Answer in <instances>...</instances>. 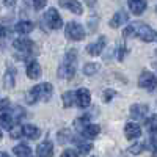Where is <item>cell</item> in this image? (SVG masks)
<instances>
[{
	"mask_svg": "<svg viewBox=\"0 0 157 157\" xmlns=\"http://www.w3.org/2000/svg\"><path fill=\"white\" fill-rule=\"evenodd\" d=\"M75 71H77V52L71 50L66 54V57H64V61L58 68L57 74H58L60 78H63V80H71L75 74Z\"/></svg>",
	"mask_w": 157,
	"mask_h": 157,
	"instance_id": "1",
	"label": "cell"
},
{
	"mask_svg": "<svg viewBox=\"0 0 157 157\" xmlns=\"http://www.w3.org/2000/svg\"><path fill=\"white\" fill-rule=\"evenodd\" d=\"M134 36H138L141 41L145 43H152L155 41V32L146 24H134Z\"/></svg>",
	"mask_w": 157,
	"mask_h": 157,
	"instance_id": "2",
	"label": "cell"
},
{
	"mask_svg": "<svg viewBox=\"0 0 157 157\" xmlns=\"http://www.w3.org/2000/svg\"><path fill=\"white\" fill-rule=\"evenodd\" d=\"M44 24L50 30H60L63 27V21H61V16L58 14V11L55 8H49L44 14Z\"/></svg>",
	"mask_w": 157,
	"mask_h": 157,
	"instance_id": "3",
	"label": "cell"
},
{
	"mask_svg": "<svg viewBox=\"0 0 157 157\" xmlns=\"http://www.w3.org/2000/svg\"><path fill=\"white\" fill-rule=\"evenodd\" d=\"M64 33H66V38L71 39V41H82L85 38V29L82 27L80 24L77 22H69L66 24V27H64Z\"/></svg>",
	"mask_w": 157,
	"mask_h": 157,
	"instance_id": "4",
	"label": "cell"
},
{
	"mask_svg": "<svg viewBox=\"0 0 157 157\" xmlns=\"http://www.w3.org/2000/svg\"><path fill=\"white\" fill-rule=\"evenodd\" d=\"M13 46H14V49L17 52H21L24 55H32L33 49H35V43L29 38H17L16 41L13 43Z\"/></svg>",
	"mask_w": 157,
	"mask_h": 157,
	"instance_id": "5",
	"label": "cell"
},
{
	"mask_svg": "<svg viewBox=\"0 0 157 157\" xmlns=\"http://www.w3.org/2000/svg\"><path fill=\"white\" fill-rule=\"evenodd\" d=\"M138 86L140 88H145L148 91H152L155 88V77L152 72L149 71H143L138 77Z\"/></svg>",
	"mask_w": 157,
	"mask_h": 157,
	"instance_id": "6",
	"label": "cell"
},
{
	"mask_svg": "<svg viewBox=\"0 0 157 157\" xmlns=\"http://www.w3.org/2000/svg\"><path fill=\"white\" fill-rule=\"evenodd\" d=\"M74 96H75V104L80 109H86L90 104H91V94H90V91L86 90V88H78L75 93H74Z\"/></svg>",
	"mask_w": 157,
	"mask_h": 157,
	"instance_id": "7",
	"label": "cell"
},
{
	"mask_svg": "<svg viewBox=\"0 0 157 157\" xmlns=\"http://www.w3.org/2000/svg\"><path fill=\"white\" fill-rule=\"evenodd\" d=\"M58 3H60L61 8L69 10L71 13H74L77 16L83 14V6H82L80 2H77V0H58Z\"/></svg>",
	"mask_w": 157,
	"mask_h": 157,
	"instance_id": "8",
	"label": "cell"
},
{
	"mask_svg": "<svg viewBox=\"0 0 157 157\" xmlns=\"http://www.w3.org/2000/svg\"><path fill=\"white\" fill-rule=\"evenodd\" d=\"M148 112H149L148 105H143V104H134V105L130 107V116L137 121L145 120V118L148 116Z\"/></svg>",
	"mask_w": 157,
	"mask_h": 157,
	"instance_id": "9",
	"label": "cell"
},
{
	"mask_svg": "<svg viewBox=\"0 0 157 157\" xmlns=\"http://www.w3.org/2000/svg\"><path fill=\"white\" fill-rule=\"evenodd\" d=\"M129 21V14L124 11V10H120V11H116L115 14L112 16L110 19V27L112 29H118V27H121L123 24H126Z\"/></svg>",
	"mask_w": 157,
	"mask_h": 157,
	"instance_id": "10",
	"label": "cell"
},
{
	"mask_svg": "<svg viewBox=\"0 0 157 157\" xmlns=\"http://www.w3.org/2000/svg\"><path fill=\"white\" fill-rule=\"evenodd\" d=\"M124 134L127 140H135L141 135V127L137 123H127L124 127Z\"/></svg>",
	"mask_w": 157,
	"mask_h": 157,
	"instance_id": "11",
	"label": "cell"
},
{
	"mask_svg": "<svg viewBox=\"0 0 157 157\" xmlns=\"http://www.w3.org/2000/svg\"><path fill=\"white\" fill-rule=\"evenodd\" d=\"M127 5H129L130 11H132L135 16H140L141 13L146 10L148 2H146V0H127Z\"/></svg>",
	"mask_w": 157,
	"mask_h": 157,
	"instance_id": "12",
	"label": "cell"
},
{
	"mask_svg": "<svg viewBox=\"0 0 157 157\" xmlns=\"http://www.w3.org/2000/svg\"><path fill=\"white\" fill-rule=\"evenodd\" d=\"M104 47H105V38L101 36L96 43H91V44L86 47V50H88L90 55L96 57V55H101V52L104 50Z\"/></svg>",
	"mask_w": 157,
	"mask_h": 157,
	"instance_id": "13",
	"label": "cell"
},
{
	"mask_svg": "<svg viewBox=\"0 0 157 157\" xmlns=\"http://www.w3.org/2000/svg\"><path fill=\"white\" fill-rule=\"evenodd\" d=\"M27 77L32 78V80H38V78L41 77V66H39L38 61L32 60L27 64Z\"/></svg>",
	"mask_w": 157,
	"mask_h": 157,
	"instance_id": "14",
	"label": "cell"
},
{
	"mask_svg": "<svg viewBox=\"0 0 157 157\" xmlns=\"http://www.w3.org/2000/svg\"><path fill=\"white\" fill-rule=\"evenodd\" d=\"M82 135L85 137V138H88V140H93V138H96L98 135H99V132H101V127L99 126H96V124H86L82 130Z\"/></svg>",
	"mask_w": 157,
	"mask_h": 157,
	"instance_id": "15",
	"label": "cell"
},
{
	"mask_svg": "<svg viewBox=\"0 0 157 157\" xmlns=\"http://www.w3.org/2000/svg\"><path fill=\"white\" fill-rule=\"evenodd\" d=\"M22 135H25L29 140H38L39 135H41V130L33 124H27L22 127Z\"/></svg>",
	"mask_w": 157,
	"mask_h": 157,
	"instance_id": "16",
	"label": "cell"
},
{
	"mask_svg": "<svg viewBox=\"0 0 157 157\" xmlns=\"http://www.w3.org/2000/svg\"><path fill=\"white\" fill-rule=\"evenodd\" d=\"M36 154L39 157H50V155H54V146H52V143L50 141L41 143V145L38 146V149H36Z\"/></svg>",
	"mask_w": 157,
	"mask_h": 157,
	"instance_id": "17",
	"label": "cell"
},
{
	"mask_svg": "<svg viewBox=\"0 0 157 157\" xmlns=\"http://www.w3.org/2000/svg\"><path fill=\"white\" fill-rule=\"evenodd\" d=\"M14 30L19 35H27V33H30L33 30V22H30V21H19L14 25Z\"/></svg>",
	"mask_w": 157,
	"mask_h": 157,
	"instance_id": "18",
	"label": "cell"
},
{
	"mask_svg": "<svg viewBox=\"0 0 157 157\" xmlns=\"http://www.w3.org/2000/svg\"><path fill=\"white\" fill-rule=\"evenodd\" d=\"M52 93H54V88H52V85H50L49 82L39 85V94H41V101H46V102L50 101Z\"/></svg>",
	"mask_w": 157,
	"mask_h": 157,
	"instance_id": "19",
	"label": "cell"
},
{
	"mask_svg": "<svg viewBox=\"0 0 157 157\" xmlns=\"http://www.w3.org/2000/svg\"><path fill=\"white\" fill-rule=\"evenodd\" d=\"M25 101H27V104H35L38 101H41V94H39V85H35L29 93H27V98H25Z\"/></svg>",
	"mask_w": 157,
	"mask_h": 157,
	"instance_id": "20",
	"label": "cell"
},
{
	"mask_svg": "<svg viewBox=\"0 0 157 157\" xmlns=\"http://www.w3.org/2000/svg\"><path fill=\"white\" fill-rule=\"evenodd\" d=\"M13 154L17 155V157H29V155H32V149H30L29 145L21 143V145L14 146V149H13Z\"/></svg>",
	"mask_w": 157,
	"mask_h": 157,
	"instance_id": "21",
	"label": "cell"
},
{
	"mask_svg": "<svg viewBox=\"0 0 157 157\" xmlns=\"http://www.w3.org/2000/svg\"><path fill=\"white\" fill-rule=\"evenodd\" d=\"M0 126H2L5 130H10L13 126H14V118L10 113H2L0 115Z\"/></svg>",
	"mask_w": 157,
	"mask_h": 157,
	"instance_id": "22",
	"label": "cell"
},
{
	"mask_svg": "<svg viewBox=\"0 0 157 157\" xmlns=\"http://www.w3.org/2000/svg\"><path fill=\"white\" fill-rule=\"evenodd\" d=\"M3 83H5V88H13L16 83V71L14 69H8L3 75Z\"/></svg>",
	"mask_w": 157,
	"mask_h": 157,
	"instance_id": "23",
	"label": "cell"
},
{
	"mask_svg": "<svg viewBox=\"0 0 157 157\" xmlns=\"http://www.w3.org/2000/svg\"><path fill=\"white\" fill-rule=\"evenodd\" d=\"M57 138H58V143H61V145H66V143H69V141L74 140V137H72V134H71V130H68V129L60 130V132L57 134Z\"/></svg>",
	"mask_w": 157,
	"mask_h": 157,
	"instance_id": "24",
	"label": "cell"
},
{
	"mask_svg": "<svg viewBox=\"0 0 157 157\" xmlns=\"http://www.w3.org/2000/svg\"><path fill=\"white\" fill-rule=\"evenodd\" d=\"M99 69H101V64L99 63H86L85 66H83V74L85 75H94Z\"/></svg>",
	"mask_w": 157,
	"mask_h": 157,
	"instance_id": "25",
	"label": "cell"
},
{
	"mask_svg": "<svg viewBox=\"0 0 157 157\" xmlns=\"http://www.w3.org/2000/svg\"><path fill=\"white\" fill-rule=\"evenodd\" d=\"M61 99H63V105L66 107V109H69L72 104H74V101H75V96H74V91H66L63 96H61Z\"/></svg>",
	"mask_w": 157,
	"mask_h": 157,
	"instance_id": "26",
	"label": "cell"
},
{
	"mask_svg": "<svg viewBox=\"0 0 157 157\" xmlns=\"http://www.w3.org/2000/svg\"><path fill=\"white\" fill-rule=\"evenodd\" d=\"M25 3L30 5L33 10H43L46 5H47V0H25Z\"/></svg>",
	"mask_w": 157,
	"mask_h": 157,
	"instance_id": "27",
	"label": "cell"
},
{
	"mask_svg": "<svg viewBox=\"0 0 157 157\" xmlns=\"http://www.w3.org/2000/svg\"><path fill=\"white\" fill-rule=\"evenodd\" d=\"M77 145H78V154H86V152L91 151V148H93V145H91V143L78 141V140H77Z\"/></svg>",
	"mask_w": 157,
	"mask_h": 157,
	"instance_id": "28",
	"label": "cell"
},
{
	"mask_svg": "<svg viewBox=\"0 0 157 157\" xmlns=\"http://www.w3.org/2000/svg\"><path fill=\"white\" fill-rule=\"evenodd\" d=\"M143 149H145V145H143V143H135V145H132V146L127 149V152H129V154H138V152H141Z\"/></svg>",
	"mask_w": 157,
	"mask_h": 157,
	"instance_id": "29",
	"label": "cell"
},
{
	"mask_svg": "<svg viewBox=\"0 0 157 157\" xmlns=\"http://www.w3.org/2000/svg\"><path fill=\"white\" fill-rule=\"evenodd\" d=\"M10 132H11V138H19V137H22V126H13L11 129H10Z\"/></svg>",
	"mask_w": 157,
	"mask_h": 157,
	"instance_id": "30",
	"label": "cell"
},
{
	"mask_svg": "<svg viewBox=\"0 0 157 157\" xmlns=\"http://www.w3.org/2000/svg\"><path fill=\"white\" fill-rule=\"evenodd\" d=\"M102 96H104V98H102V101H104V102H110V101L116 96V91H115V90H105Z\"/></svg>",
	"mask_w": 157,
	"mask_h": 157,
	"instance_id": "31",
	"label": "cell"
},
{
	"mask_svg": "<svg viewBox=\"0 0 157 157\" xmlns=\"http://www.w3.org/2000/svg\"><path fill=\"white\" fill-rule=\"evenodd\" d=\"M88 124V116H83V118H78V120L75 121V127L78 129V130H82L85 126Z\"/></svg>",
	"mask_w": 157,
	"mask_h": 157,
	"instance_id": "32",
	"label": "cell"
},
{
	"mask_svg": "<svg viewBox=\"0 0 157 157\" xmlns=\"http://www.w3.org/2000/svg\"><path fill=\"white\" fill-rule=\"evenodd\" d=\"M123 35H124V38H130V36H134V24H130L129 27H126V29H124V32H123Z\"/></svg>",
	"mask_w": 157,
	"mask_h": 157,
	"instance_id": "33",
	"label": "cell"
},
{
	"mask_svg": "<svg viewBox=\"0 0 157 157\" xmlns=\"http://www.w3.org/2000/svg\"><path fill=\"white\" fill-rule=\"evenodd\" d=\"M8 107H10V99H8V98H5V99L0 101V112L8 110Z\"/></svg>",
	"mask_w": 157,
	"mask_h": 157,
	"instance_id": "34",
	"label": "cell"
},
{
	"mask_svg": "<svg viewBox=\"0 0 157 157\" xmlns=\"http://www.w3.org/2000/svg\"><path fill=\"white\" fill-rule=\"evenodd\" d=\"M146 123V121H145ZM148 126H149V129H151V132H155V127H157V123H155V116H151V120L146 123Z\"/></svg>",
	"mask_w": 157,
	"mask_h": 157,
	"instance_id": "35",
	"label": "cell"
},
{
	"mask_svg": "<svg viewBox=\"0 0 157 157\" xmlns=\"http://www.w3.org/2000/svg\"><path fill=\"white\" fill-rule=\"evenodd\" d=\"M126 52H127V50H126L124 44H121V47L118 49V60H120V61H121V60H124V55H126Z\"/></svg>",
	"mask_w": 157,
	"mask_h": 157,
	"instance_id": "36",
	"label": "cell"
},
{
	"mask_svg": "<svg viewBox=\"0 0 157 157\" xmlns=\"http://www.w3.org/2000/svg\"><path fill=\"white\" fill-rule=\"evenodd\" d=\"M63 155L64 157H74V155H78V151H75V149H66V151H63Z\"/></svg>",
	"mask_w": 157,
	"mask_h": 157,
	"instance_id": "37",
	"label": "cell"
},
{
	"mask_svg": "<svg viewBox=\"0 0 157 157\" xmlns=\"http://www.w3.org/2000/svg\"><path fill=\"white\" fill-rule=\"evenodd\" d=\"M16 2H17V0H3L5 6H8V8H13V6L16 5Z\"/></svg>",
	"mask_w": 157,
	"mask_h": 157,
	"instance_id": "38",
	"label": "cell"
},
{
	"mask_svg": "<svg viewBox=\"0 0 157 157\" xmlns=\"http://www.w3.org/2000/svg\"><path fill=\"white\" fill-rule=\"evenodd\" d=\"M5 33H6V30H5V29L2 27V25H0V36H3Z\"/></svg>",
	"mask_w": 157,
	"mask_h": 157,
	"instance_id": "39",
	"label": "cell"
},
{
	"mask_svg": "<svg viewBox=\"0 0 157 157\" xmlns=\"http://www.w3.org/2000/svg\"><path fill=\"white\" fill-rule=\"evenodd\" d=\"M0 157H8V152H0Z\"/></svg>",
	"mask_w": 157,
	"mask_h": 157,
	"instance_id": "40",
	"label": "cell"
},
{
	"mask_svg": "<svg viewBox=\"0 0 157 157\" xmlns=\"http://www.w3.org/2000/svg\"><path fill=\"white\" fill-rule=\"evenodd\" d=\"M0 140H2V130H0Z\"/></svg>",
	"mask_w": 157,
	"mask_h": 157,
	"instance_id": "41",
	"label": "cell"
}]
</instances>
